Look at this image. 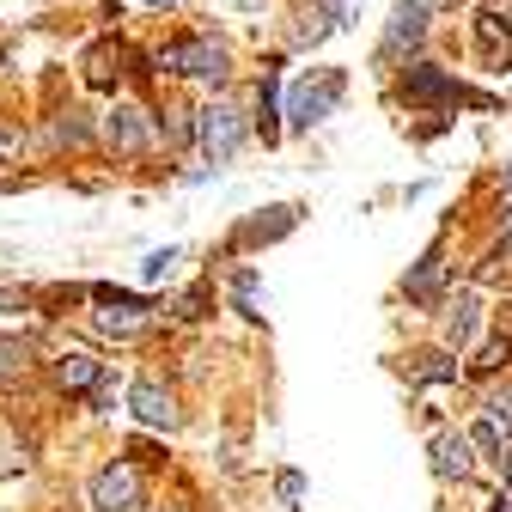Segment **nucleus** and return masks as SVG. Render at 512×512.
Masks as SVG:
<instances>
[{
	"label": "nucleus",
	"instance_id": "1",
	"mask_svg": "<svg viewBox=\"0 0 512 512\" xmlns=\"http://www.w3.org/2000/svg\"><path fill=\"white\" fill-rule=\"evenodd\" d=\"M202 122H196V141H202V153H208V165H226L232 153H238V141H244V116H238V104H208V110H196Z\"/></svg>",
	"mask_w": 512,
	"mask_h": 512
},
{
	"label": "nucleus",
	"instance_id": "2",
	"mask_svg": "<svg viewBox=\"0 0 512 512\" xmlns=\"http://www.w3.org/2000/svg\"><path fill=\"white\" fill-rule=\"evenodd\" d=\"M153 61H159V68H171V74H189V80H226V49L208 43V37L171 43V49H159Z\"/></svg>",
	"mask_w": 512,
	"mask_h": 512
},
{
	"label": "nucleus",
	"instance_id": "3",
	"mask_svg": "<svg viewBox=\"0 0 512 512\" xmlns=\"http://www.w3.org/2000/svg\"><path fill=\"white\" fill-rule=\"evenodd\" d=\"M128 409H135L147 427H159V433H177V427H183L177 391H171V384H159V378H141L135 391H128Z\"/></svg>",
	"mask_w": 512,
	"mask_h": 512
},
{
	"label": "nucleus",
	"instance_id": "4",
	"mask_svg": "<svg viewBox=\"0 0 512 512\" xmlns=\"http://www.w3.org/2000/svg\"><path fill=\"white\" fill-rule=\"evenodd\" d=\"M92 506H98V512H135V506H141V476H135V464H104V470L92 476Z\"/></svg>",
	"mask_w": 512,
	"mask_h": 512
},
{
	"label": "nucleus",
	"instance_id": "5",
	"mask_svg": "<svg viewBox=\"0 0 512 512\" xmlns=\"http://www.w3.org/2000/svg\"><path fill=\"white\" fill-rule=\"evenodd\" d=\"M342 86H348V80H342L336 68H330L324 80H317V86L305 80V86L293 92V104H287V122H293V128H311V122H324V116L342 104Z\"/></svg>",
	"mask_w": 512,
	"mask_h": 512
},
{
	"label": "nucleus",
	"instance_id": "6",
	"mask_svg": "<svg viewBox=\"0 0 512 512\" xmlns=\"http://www.w3.org/2000/svg\"><path fill=\"white\" fill-rule=\"evenodd\" d=\"M104 141H110V153H147L153 147V122H147V110H135V104H116L110 116H104Z\"/></svg>",
	"mask_w": 512,
	"mask_h": 512
},
{
	"label": "nucleus",
	"instance_id": "7",
	"mask_svg": "<svg viewBox=\"0 0 512 512\" xmlns=\"http://www.w3.org/2000/svg\"><path fill=\"white\" fill-rule=\"evenodd\" d=\"M470 470H476V445H470V433L439 427V433H433V476H445V482H464Z\"/></svg>",
	"mask_w": 512,
	"mask_h": 512
},
{
	"label": "nucleus",
	"instance_id": "8",
	"mask_svg": "<svg viewBox=\"0 0 512 512\" xmlns=\"http://www.w3.org/2000/svg\"><path fill=\"white\" fill-rule=\"evenodd\" d=\"M403 98H409V104H445V98H464V86H458L452 74L427 68V61H415L409 80H403Z\"/></svg>",
	"mask_w": 512,
	"mask_h": 512
},
{
	"label": "nucleus",
	"instance_id": "9",
	"mask_svg": "<svg viewBox=\"0 0 512 512\" xmlns=\"http://www.w3.org/2000/svg\"><path fill=\"white\" fill-rule=\"evenodd\" d=\"M427 37V0H403L391 13V31H384V55H403Z\"/></svg>",
	"mask_w": 512,
	"mask_h": 512
},
{
	"label": "nucleus",
	"instance_id": "10",
	"mask_svg": "<svg viewBox=\"0 0 512 512\" xmlns=\"http://www.w3.org/2000/svg\"><path fill=\"white\" fill-rule=\"evenodd\" d=\"M98 378H104V360H92V354H61V360H55V384H61L68 397L98 391Z\"/></svg>",
	"mask_w": 512,
	"mask_h": 512
},
{
	"label": "nucleus",
	"instance_id": "11",
	"mask_svg": "<svg viewBox=\"0 0 512 512\" xmlns=\"http://www.w3.org/2000/svg\"><path fill=\"white\" fill-rule=\"evenodd\" d=\"M476 324H482V299H476V293H464L452 311H445V348H470Z\"/></svg>",
	"mask_w": 512,
	"mask_h": 512
},
{
	"label": "nucleus",
	"instance_id": "12",
	"mask_svg": "<svg viewBox=\"0 0 512 512\" xmlns=\"http://www.w3.org/2000/svg\"><path fill=\"white\" fill-rule=\"evenodd\" d=\"M439 281H445V256H439V250H427V256H421V269L403 281V293H409L415 305H433V299H439Z\"/></svg>",
	"mask_w": 512,
	"mask_h": 512
},
{
	"label": "nucleus",
	"instance_id": "13",
	"mask_svg": "<svg viewBox=\"0 0 512 512\" xmlns=\"http://www.w3.org/2000/svg\"><path fill=\"white\" fill-rule=\"evenodd\" d=\"M116 74H122V49L98 43V49L86 55V80H92V86H116Z\"/></svg>",
	"mask_w": 512,
	"mask_h": 512
},
{
	"label": "nucleus",
	"instance_id": "14",
	"mask_svg": "<svg viewBox=\"0 0 512 512\" xmlns=\"http://www.w3.org/2000/svg\"><path fill=\"white\" fill-rule=\"evenodd\" d=\"M470 445H476V452H488V458H506V452H512V427H500V421H482V427L470 433Z\"/></svg>",
	"mask_w": 512,
	"mask_h": 512
},
{
	"label": "nucleus",
	"instance_id": "15",
	"mask_svg": "<svg viewBox=\"0 0 512 512\" xmlns=\"http://www.w3.org/2000/svg\"><path fill=\"white\" fill-rule=\"evenodd\" d=\"M31 366V342L25 336H0V378H19Z\"/></svg>",
	"mask_w": 512,
	"mask_h": 512
},
{
	"label": "nucleus",
	"instance_id": "16",
	"mask_svg": "<svg viewBox=\"0 0 512 512\" xmlns=\"http://www.w3.org/2000/svg\"><path fill=\"white\" fill-rule=\"evenodd\" d=\"M476 31H482V49H488L494 61H506V55H512V31L500 37V19H494V13H482V19H476Z\"/></svg>",
	"mask_w": 512,
	"mask_h": 512
},
{
	"label": "nucleus",
	"instance_id": "17",
	"mask_svg": "<svg viewBox=\"0 0 512 512\" xmlns=\"http://www.w3.org/2000/svg\"><path fill=\"white\" fill-rule=\"evenodd\" d=\"M263 141H281V122H275V61L263 68Z\"/></svg>",
	"mask_w": 512,
	"mask_h": 512
},
{
	"label": "nucleus",
	"instance_id": "18",
	"mask_svg": "<svg viewBox=\"0 0 512 512\" xmlns=\"http://www.w3.org/2000/svg\"><path fill=\"white\" fill-rule=\"evenodd\" d=\"M330 31H336V25H330V13H324V7H317V13H305V25L293 31V43H324Z\"/></svg>",
	"mask_w": 512,
	"mask_h": 512
},
{
	"label": "nucleus",
	"instance_id": "19",
	"mask_svg": "<svg viewBox=\"0 0 512 512\" xmlns=\"http://www.w3.org/2000/svg\"><path fill=\"white\" fill-rule=\"evenodd\" d=\"M171 269H177V250L165 244V250H153V256H147V263H141V281H165Z\"/></svg>",
	"mask_w": 512,
	"mask_h": 512
},
{
	"label": "nucleus",
	"instance_id": "20",
	"mask_svg": "<svg viewBox=\"0 0 512 512\" xmlns=\"http://www.w3.org/2000/svg\"><path fill=\"white\" fill-rule=\"evenodd\" d=\"M427 384H439V378H458V366L452 360H445V354H421V366H415Z\"/></svg>",
	"mask_w": 512,
	"mask_h": 512
},
{
	"label": "nucleus",
	"instance_id": "21",
	"mask_svg": "<svg viewBox=\"0 0 512 512\" xmlns=\"http://www.w3.org/2000/svg\"><path fill=\"white\" fill-rule=\"evenodd\" d=\"M324 13H330V25H354L360 19V0H324Z\"/></svg>",
	"mask_w": 512,
	"mask_h": 512
},
{
	"label": "nucleus",
	"instance_id": "22",
	"mask_svg": "<svg viewBox=\"0 0 512 512\" xmlns=\"http://www.w3.org/2000/svg\"><path fill=\"white\" fill-rule=\"evenodd\" d=\"M488 421L512 427V391H494V397H488Z\"/></svg>",
	"mask_w": 512,
	"mask_h": 512
},
{
	"label": "nucleus",
	"instance_id": "23",
	"mask_svg": "<svg viewBox=\"0 0 512 512\" xmlns=\"http://www.w3.org/2000/svg\"><path fill=\"white\" fill-rule=\"evenodd\" d=\"M506 354H512V342H488V348H482V360H476V372H494Z\"/></svg>",
	"mask_w": 512,
	"mask_h": 512
},
{
	"label": "nucleus",
	"instance_id": "24",
	"mask_svg": "<svg viewBox=\"0 0 512 512\" xmlns=\"http://www.w3.org/2000/svg\"><path fill=\"white\" fill-rule=\"evenodd\" d=\"M299 494H305V482H299V470H287V476H281V500L299 506Z\"/></svg>",
	"mask_w": 512,
	"mask_h": 512
},
{
	"label": "nucleus",
	"instance_id": "25",
	"mask_svg": "<svg viewBox=\"0 0 512 512\" xmlns=\"http://www.w3.org/2000/svg\"><path fill=\"white\" fill-rule=\"evenodd\" d=\"M488 512H512V488H506V494H494V500H488Z\"/></svg>",
	"mask_w": 512,
	"mask_h": 512
},
{
	"label": "nucleus",
	"instance_id": "26",
	"mask_svg": "<svg viewBox=\"0 0 512 512\" xmlns=\"http://www.w3.org/2000/svg\"><path fill=\"white\" fill-rule=\"evenodd\" d=\"M238 7H244V13H250V7H263V0H238Z\"/></svg>",
	"mask_w": 512,
	"mask_h": 512
},
{
	"label": "nucleus",
	"instance_id": "27",
	"mask_svg": "<svg viewBox=\"0 0 512 512\" xmlns=\"http://www.w3.org/2000/svg\"><path fill=\"white\" fill-rule=\"evenodd\" d=\"M506 183H512V165H506Z\"/></svg>",
	"mask_w": 512,
	"mask_h": 512
}]
</instances>
